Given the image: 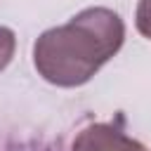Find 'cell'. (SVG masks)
<instances>
[{
	"label": "cell",
	"instance_id": "cell-1",
	"mask_svg": "<svg viewBox=\"0 0 151 151\" xmlns=\"http://www.w3.org/2000/svg\"><path fill=\"white\" fill-rule=\"evenodd\" d=\"M125 42V21L109 7H85L33 42V66L57 87H80L113 59Z\"/></svg>",
	"mask_w": 151,
	"mask_h": 151
},
{
	"label": "cell",
	"instance_id": "cell-2",
	"mask_svg": "<svg viewBox=\"0 0 151 151\" xmlns=\"http://www.w3.org/2000/svg\"><path fill=\"white\" fill-rule=\"evenodd\" d=\"M71 151H146V149L142 142L132 139L111 123H92L76 134Z\"/></svg>",
	"mask_w": 151,
	"mask_h": 151
},
{
	"label": "cell",
	"instance_id": "cell-4",
	"mask_svg": "<svg viewBox=\"0 0 151 151\" xmlns=\"http://www.w3.org/2000/svg\"><path fill=\"white\" fill-rule=\"evenodd\" d=\"M134 26L137 31L151 40V0H139L134 9Z\"/></svg>",
	"mask_w": 151,
	"mask_h": 151
},
{
	"label": "cell",
	"instance_id": "cell-3",
	"mask_svg": "<svg viewBox=\"0 0 151 151\" xmlns=\"http://www.w3.org/2000/svg\"><path fill=\"white\" fill-rule=\"evenodd\" d=\"M14 52H17V35H14V31L7 28V26H0V73L9 66Z\"/></svg>",
	"mask_w": 151,
	"mask_h": 151
}]
</instances>
